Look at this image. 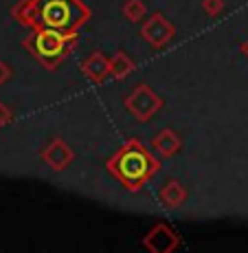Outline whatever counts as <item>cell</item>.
Returning a JSON list of instances; mask_svg holds the SVG:
<instances>
[{"mask_svg": "<svg viewBox=\"0 0 248 253\" xmlns=\"http://www.w3.org/2000/svg\"><path fill=\"white\" fill-rule=\"evenodd\" d=\"M72 11H75V9L71 7L68 0H48V2L44 4L42 16H44L46 27H51V29H68V27H72V22H75Z\"/></svg>", "mask_w": 248, "mask_h": 253, "instance_id": "1", "label": "cell"}, {"mask_svg": "<svg viewBox=\"0 0 248 253\" xmlns=\"http://www.w3.org/2000/svg\"><path fill=\"white\" fill-rule=\"evenodd\" d=\"M119 174L130 183H136L147 174V159L141 152H128L119 163Z\"/></svg>", "mask_w": 248, "mask_h": 253, "instance_id": "2", "label": "cell"}, {"mask_svg": "<svg viewBox=\"0 0 248 253\" xmlns=\"http://www.w3.org/2000/svg\"><path fill=\"white\" fill-rule=\"evenodd\" d=\"M62 46H64V44H62V38L57 36L53 29H48V31H44L40 38H37V51H40L44 57L60 55Z\"/></svg>", "mask_w": 248, "mask_h": 253, "instance_id": "3", "label": "cell"}]
</instances>
